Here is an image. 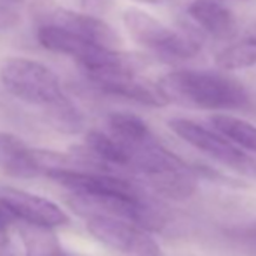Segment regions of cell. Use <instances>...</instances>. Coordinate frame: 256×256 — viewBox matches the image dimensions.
Wrapping results in <instances>:
<instances>
[{"label": "cell", "mask_w": 256, "mask_h": 256, "mask_svg": "<svg viewBox=\"0 0 256 256\" xmlns=\"http://www.w3.org/2000/svg\"><path fill=\"white\" fill-rule=\"evenodd\" d=\"M168 102H180L211 112L246 110L251 96L240 80L225 70L178 68L157 80Z\"/></svg>", "instance_id": "cell-1"}, {"label": "cell", "mask_w": 256, "mask_h": 256, "mask_svg": "<svg viewBox=\"0 0 256 256\" xmlns=\"http://www.w3.org/2000/svg\"><path fill=\"white\" fill-rule=\"evenodd\" d=\"M35 37L44 49L74 60L86 75L100 72H142L146 66V58L118 48H108L82 35L72 34L63 28L40 24L35 26Z\"/></svg>", "instance_id": "cell-2"}, {"label": "cell", "mask_w": 256, "mask_h": 256, "mask_svg": "<svg viewBox=\"0 0 256 256\" xmlns=\"http://www.w3.org/2000/svg\"><path fill=\"white\" fill-rule=\"evenodd\" d=\"M0 82L14 98L44 108L46 114L70 103L60 77L44 63L30 58H6L0 63Z\"/></svg>", "instance_id": "cell-3"}, {"label": "cell", "mask_w": 256, "mask_h": 256, "mask_svg": "<svg viewBox=\"0 0 256 256\" xmlns=\"http://www.w3.org/2000/svg\"><path fill=\"white\" fill-rule=\"evenodd\" d=\"M122 23L136 44L162 60H190L202 48L194 35L168 26L146 10L136 7H129L122 12Z\"/></svg>", "instance_id": "cell-4"}, {"label": "cell", "mask_w": 256, "mask_h": 256, "mask_svg": "<svg viewBox=\"0 0 256 256\" xmlns=\"http://www.w3.org/2000/svg\"><path fill=\"white\" fill-rule=\"evenodd\" d=\"M168 126L180 140L192 145L199 152L208 155L212 160L226 166L232 171L256 180V157L248 150L240 148L226 136L218 132L211 126H202L199 122L186 117H172L168 120Z\"/></svg>", "instance_id": "cell-5"}, {"label": "cell", "mask_w": 256, "mask_h": 256, "mask_svg": "<svg viewBox=\"0 0 256 256\" xmlns=\"http://www.w3.org/2000/svg\"><path fill=\"white\" fill-rule=\"evenodd\" d=\"M88 230L94 239L115 251L129 256H164L150 230L110 214L84 216Z\"/></svg>", "instance_id": "cell-6"}, {"label": "cell", "mask_w": 256, "mask_h": 256, "mask_svg": "<svg viewBox=\"0 0 256 256\" xmlns=\"http://www.w3.org/2000/svg\"><path fill=\"white\" fill-rule=\"evenodd\" d=\"M32 18L35 21V26L51 24V26L63 28L72 34L88 37L108 48H118L120 44V35L100 16L66 9L54 0H37L32 6Z\"/></svg>", "instance_id": "cell-7"}, {"label": "cell", "mask_w": 256, "mask_h": 256, "mask_svg": "<svg viewBox=\"0 0 256 256\" xmlns=\"http://www.w3.org/2000/svg\"><path fill=\"white\" fill-rule=\"evenodd\" d=\"M88 80L96 91L104 96L122 98L152 108H162L169 103L157 82L142 78L138 72H100V74H89Z\"/></svg>", "instance_id": "cell-8"}, {"label": "cell", "mask_w": 256, "mask_h": 256, "mask_svg": "<svg viewBox=\"0 0 256 256\" xmlns=\"http://www.w3.org/2000/svg\"><path fill=\"white\" fill-rule=\"evenodd\" d=\"M0 197L4 202L10 208L18 220L35 226H46V228H56V226L66 225L68 218L60 206L52 200L46 199L34 194L21 192L14 188H2Z\"/></svg>", "instance_id": "cell-9"}, {"label": "cell", "mask_w": 256, "mask_h": 256, "mask_svg": "<svg viewBox=\"0 0 256 256\" xmlns=\"http://www.w3.org/2000/svg\"><path fill=\"white\" fill-rule=\"evenodd\" d=\"M0 169L14 178H35L42 172L40 150H34L18 136L0 131Z\"/></svg>", "instance_id": "cell-10"}, {"label": "cell", "mask_w": 256, "mask_h": 256, "mask_svg": "<svg viewBox=\"0 0 256 256\" xmlns=\"http://www.w3.org/2000/svg\"><path fill=\"white\" fill-rule=\"evenodd\" d=\"M190 20L214 38H226L236 34V14L218 0H192L186 6Z\"/></svg>", "instance_id": "cell-11"}, {"label": "cell", "mask_w": 256, "mask_h": 256, "mask_svg": "<svg viewBox=\"0 0 256 256\" xmlns=\"http://www.w3.org/2000/svg\"><path fill=\"white\" fill-rule=\"evenodd\" d=\"M86 150L92 158L102 164L114 168H128L131 164V157L122 142H118L112 132L89 131L86 136Z\"/></svg>", "instance_id": "cell-12"}, {"label": "cell", "mask_w": 256, "mask_h": 256, "mask_svg": "<svg viewBox=\"0 0 256 256\" xmlns=\"http://www.w3.org/2000/svg\"><path fill=\"white\" fill-rule=\"evenodd\" d=\"M108 131L124 145L134 146L155 138L150 126L140 115L131 112H114L106 118Z\"/></svg>", "instance_id": "cell-13"}, {"label": "cell", "mask_w": 256, "mask_h": 256, "mask_svg": "<svg viewBox=\"0 0 256 256\" xmlns=\"http://www.w3.org/2000/svg\"><path fill=\"white\" fill-rule=\"evenodd\" d=\"M209 126L248 152L256 154V126L230 114H214L208 118Z\"/></svg>", "instance_id": "cell-14"}, {"label": "cell", "mask_w": 256, "mask_h": 256, "mask_svg": "<svg viewBox=\"0 0 256 256\" xmlns=\"http://www.w3.org/2000/svg\"><path fill=\"white\" fill-rule=\"evenodd\" d=\"M216 68L225 72H239L256 66V42L240 35L237 40L222 48L214 56Z\"/></svg>", "instance_id": "cell-15"}, {"label": "cell", "mask_w": 256, "mask_h": 256, "mask_svg": "<svg viewBox=\"0 0 256 256\" xmlns=\"http://www.w3.org/2000/svg\"><path fill=\"white\" fill-rule=\"evenodd\" d=\"M16 222L18 218L14 216V212L10 211V208L0 197V244L9 242V228Z\"/></svg>", "instance_id": "cell-16"}, {"label": "cell", "mask_w": 256, "mask_h": 256, "mask_svg": "<svg viewBox=\"0 0 256 256\" xmlns=\"http://www.w3.org/2000/svg\"><path fill=\"white\" fill-rule=\"evenodd\" d=\"M20 23H21L20 12L16 9H12L10 6L0 4V34L14 30Z\"/></svg>", "instance_id": "cell-17"}, {"label": "cell", "mask_w": 256, "mask_h": 256, "mask_svg": "<svg viewBox=\"0 0 256 256\" xmlns=\"http://www.w3.org/2000/svg\"><path fill=\"white\" fill-rule=\"evenodd\" d=\"M110 4H112V0H82L84 9L91 14H96V16L104 12V10L110 7Z\"/></svg>", "instance_id": "cell-18"}, {"label": "cell", "mask_w": 256, "mask_h": 256, "mask_svg": "<svg viewBox=\"0 0 256 256\" xmlns=\"http://www.w3.org/2000/svg\"><path fill=\"white\" fill-rule=\"evenodd\" d=\"M0 256H24L18 248L10 246V242L0 244Z\"/></svg>", "instance_id": "cell-19"}, {"label": "cell", "mask_w": 256, "mask_h": 256, "mask_svg": "<svg viewBox=\"0 0 256 256\" xmlns=\"http://www.w3.org/2000/svg\"><path fill=\"white\" fill-rule=\"evenodd\" d=\"M240 35H242V37H246V38H251V40L256 42V21H254V23H251V24H248Z\"/></svg>", "instance_id": "cell-20"}, {"label": "cell", "mask_w": 256, "mask_h": 256, "mask_svg": "<svg viewBox=\"0 0 256 256\" xmlns=\"http://www.w3.org/2000/svg\"><path fill=\"white\" fill-rule=\"evenodd\" d=\"M140 4H148V6H169V4H176L178 0H134Z\"/></svg>", "instance_id": "cell-21"}, {"label": "cell", "mask_w": 256, "mask_h": 256, "mask_svg": "<svg viewBox=\"0 0 256 256\" xmlns=\"http://www.w3.org/2000/svg\"><path fill=\"white\" fill-rule=\"evenodd\" d=\"M52 256H72V254H68L66 251H63V248H60V250H56V251H54Z\"/></svg>", "instance_id": "cell-22"}, {"label": "cell", "mask_w": 256, "mask_h": 256, "mask_svg": "<svg viewBox=\"0 0 256 256\" xmlns=\"http://www.w3.org/2000/svg\"><path fill=\"white\" fill-rule=\"evenodd\" d=\"M240 2H248V0H240Z\"/></svg>", "instance_id": "cell-23"}]
</instances>
